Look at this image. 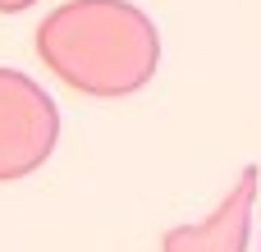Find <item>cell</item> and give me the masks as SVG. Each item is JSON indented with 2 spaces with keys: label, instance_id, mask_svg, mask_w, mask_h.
Returning <instances> with one entry per match:
<instances>
[{
  "label": "cell",
  "instance_id": "7a4b0ae2",
  "mask_svg": "<svg viewBox=\"0 0 261 252\" xmlns=\"http://www.w3.org/2000/svg\"><path fill=\"white\" fill-rule=\"evenodd\" d=\"M60 142V110L23 69H0V184L37 174Z\"/></svg>",
  "mask_w": 261,
  "mask_h": 252
},
{
  "label": "cell",
  "instance_id": "6da1fadb",
  "mask_svg": "<svg viewBox=\"0 0 261 252\" xmlns=\"http://www.w3.org/2000/svg\"><path fill=\"white\" fill-rule=\"evenodd\" d=\"M41 64L83 96H124L156 64V32L128 0H69L37 23Z\"/></svg>",
  "mask_w": 261,
  "mask_h": 252
},
{
  "label": "cell",
  "instance_id": "3957f363",
  "mask_svg": "<svg viewBox=\"0 0 261 252\" xmlns=\"http://www.w3.org/2000/svg\"><path fill=\"white\" fill-rule=\"evenodd\" d=\"M37 0H0V14H23V9H32Z\"/></svg>",
  "mask_w": 261,
  "mask_h": 252
}]
</instances>
